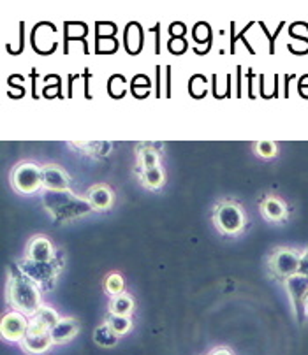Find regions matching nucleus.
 Returning a JSON list of instances; mask_svg holds the SVG:
<instances>
[{
  "label": "nucleus",
  "instance_id": "f257e3e1",
  "mask_svg": "<svg viewBox=\"0 0 308 355\" xmlns=\"http://www.w3.org/2000/svg\"><path fill=\"white\" fill-rule=\"evenodd\" d=\"M8 299L16 308V311L23 315H35L41 310V306H39L41 294H39L37 285L22 271H16L9 278Z\"/></svg>",
  "mask_w": 308,
  "mask_h": 355
},
{
  "label": "nucleus",
  "instance_id": "f03ea898",
  "mask_svg": "<svg viewBox=\"0 0 308 355\" xmlns=\"http://www.w3.org/2000/svg\"><path fill=\"white\" fill-rule=\"evenodd\" d=\"M44 206L50 211V215L60 222L80 218L92 209L87 199H80L69 190H65V192H46Z\"/></svg>",
  "mask_w": 308,
  "mask_h": 355
},
{
  "label": "nucleus",
  "instance_id": "7ed1b4c3",
  "mask_svg": "<svg viewBox=\"0 0 308 355\" xmlns=\"http://www.w3.org/2000/svg\"><path fill=\"white\" fill-rule=\"evenodd\" d=\"M51 331L53 329L48 324L41 320V318L34 317L28 324V331L22 341V348L31 355H42L50 350L53 345V338H51Z\"/></svg>",
  "mask_w": 308,
  "mask_h": 355
},
{
  "label": "nucleus",
  "instance_id": "20e7f679",
  "mask_svg": "<svg viewBox=\"0 0 308 355\" xmlns=\"http://www.w3.org/2000/svg\"><path fill=\"white\" fill-rule=\"evenodd\" d=\"M12 187L19 193H34L42 185V169L32 162H23L15 167L11 176Z\"/></svg>",
  "mask_w": 308,
  "mask_h": 355
},
{
  "label": "nucleus",
  "instance_id": "39448f33",
  "mask_svg": "<svg viewBox=\"0 0 308 355\" xmlns=\"http://www.w3.org/2000/svg\"><path fill=\"white\" fill-rule=\"evenodd\" d=\"M215 223L219 231L224 234H238L245 225V215L240 206L234 202H222L215 209Z\"/></svg>",
  "mask_w": 308,
  "mask_h": 355
},
{
  "label": "nucleus",
  "instance_id": "423d86ee",
  "mask_svg": "<svg viewBox=\"0 0 308 355\" xmlns=\"http://www.w3.org/2000/svg\"><path fill=\"white\" fill-rule=\"evenodd\" d=\"M28 324L31 320H27V315L19 313V311H9L2 318V336L8 341H23L25 334L28 331Z\"/></svg>",
  "mask_w": 308,
  "mask_h": 355
},
{
  "label": "nucleus",
  "instance_id": "0eeeda50",
  "mask_svg": "<svg viewBox=\"0 0 308 355\" xmlns=\"http://www.w3.org/2000/svg\"><path fill=\"white\" fill-rule=\"evenodd\" d=\"M300 261L301 257L298 255L294 250L282 248L275 252V255L271 257V268L282 278H291V276L298 275V269H300Z\"/></svg>",
  "mask_w": 308,
  "mask_h": 355
},
{
  "label": "nucleus",
  "instance_id": "6e6552de",
  "mask_svg": "<svg viewBox=\"0 0 308 355\" xmlns=\"http://www.w3.org/2000/svg\"><path fill=\"white\" fill-rule=\"evenodd\" d=\"M19 271L28 276L34 284H46V282L53 280L55 266L53 262H37L32 259H25L19 264Z\"/></svg>",
  "mask_w": 308,
  "mask_h": 355
},
{
  "label": "nucleus",
  "instance_id": "1a4fd4ad",
  "mask_svg": "<svg viewBox=\"0 0 308 355\" xmlns=\"http://www.w3.org/2000/svg\"><path fill=\"white\" fill-rule=\"evenodd\" d=\"M42 185L48 192H65L69 189V176L58 166L42 167Z\"/></svg>",
  "mask_w": 308,
  "mask_h": 355
},
{
  "label": "nucleus",
  "instance_id": "9d476101",
  "mask_svg": "<svg viewBox=\"0 0 308 355\" xmlns=\"http://www.w3.org/2000/svg\"><path fill=\"white\" fill-rule=\"evenodd\" d=\"M87 200L92 209L104 211V209L111 208V205H113V190L108 189L106 185L92 187L87 193Z\"/></svg>",
  "mask_w": 308,
  "mask_h": 355
},
{
  "label": "nucleus",
  "instance_id": "9b49d317",
  "mask_svg": "<svg viewBox=\"0 0 308 355\" xmlns=\"http://www.w3.org/2000/svg\"><path fill=\"white\" fill-rule=\"evenodd\" d=\"M28 259L37 262H51L53 261V246L44 236H37L28 245Z\"/></svg>",
  "mask_w": 308,
  "mask_h": 355
},
{
  "label": "nucleus",
  "instance_id": "f8f14e48",
  "mask_svg": "<svg viewBox=\"0 0 308 355\" xmlns=\"http://www.w3.org/2000/svg\"><path fill=\"white\" fill-rule=\"evenodd\" d=\"M78 329L80 327H78L74 318H60V322L51 331L53 345H64L67 341H71L78 334Z\"/></svg>",
  "mask_w": 308,
  "mask_h": 355
},
{
  "label": "nucleus",
  "instance_id": "ddd939ff",
  "mask_svg": "<svg viewBox=\"0 0 308 355\" xmlns=\"http://www.w3.org/2000/svg\"><path fill=\"white\" fill-rule=\"evenodd\" d=\"M287 291H289L291 297L296 304L303 302L308 295V278L301 275H294L291 278H287Z\"/></svg>",
  "mask_w": 308,
  "mask_h": 355
},
{
  "label": "nucleus",
  "instance_id": "4468645a",
  "mask_svg": "<svg viewBox=\"0 0 308 355\" xmlns=\"http://www.w3.org/2000/svg\"><path fill=\"white\" fill-rule=\"evenodd\" d=\"M261 209H263V215L271 222H280L287 213L286 205L277 197H266L263 200V205H261Z\"/></svg>",
  "mask_w": 308,
  "mask_h": 355
},
{
  "label": "nucleus",
  "instance_id": "2eb2a0df",
  "mask_svg": "<svg viewBox=\"0 0 308 355\" xmlns=\"http://www.w3.org/2000/svg\"><path fill=\"white\" fill-rule=\"evenodd\" d=\"M117 340H118V336L114 334V331L110 327V324H108V322H104L103 325H99V327L94 331V341H96V343L103 348L113 347V345L117 343Z\"/></svg>",
  "mask_w": 308,
  "mask_h": 355
},
{
  "label": "nucleus",
  "instance_id": "dca6fc26",
  "mask_svg": "<svg viewBox=\"0 0 308 355\" xmlns=\"http://www.w3.org/2000/svg\"><path fill=\"white\" fill-rule=\"evenodd\" d=\"M132 308H134V302L132 299L129 297L127 294H120L111 301V315H118V317H129L132 313Z\"/></svg>",
  "mask_w": 308,
  "mask_h": 355
},
{
  "label": "nucleus",
  "instance_id": "f3484780",
  "mask_svg": "<svg viewBox=\"0 0 308 355\" xmlns=\"http://www.w3.org/2000/svg\"><path fill=\"white\" fill-rule=\"evenodd\" d=\"M139 162L143 171H150L159 167V157H157V151L152 148H143L139 151Z\"/></svg>",
  "mask_w": 308,
  "mask_h": 355
},
{
  "label": "nucleus",
  "instance_id": "a211bd4d",
  "mask_svg": "<svg viewBox=\"0 0 308 355\" xmlns=\"http://www.w3.org/2000/svg\"><path fill=\"white\" fill-rule=\"evenodd\" d=\"M143 183H145L148 189H159L164 183V173L160 167H155V169L143 171Z\"/></svg>",
  "mask_w": 308,
  "mask_h": 355
},
{
  "label": "nucleus",
  "instance_id": "6ab92c4d",
  "mask_svg": "<svg viewBox=\"0 0 308 355\" xmlns=\"http://www.w3.org/2000/svg\"><path fill=\"white\" fill-rule=\"evenodd\" d=\"M108 324L113 329L117 336H123L126 333H129L130 329V320L129 317H118V315H110L108 318Z\"/></svg>",
  "mask_w": 308,
  "mask_h": 355
},
{
  "label": "nucleus",
  "instance_id": "aec40b11",
  "mask_svg": "<svg viewBox=\"0 0 308 355\" xmlns=\"http://www.w3.org/2000/svg\"><path fill=\"white\" fill-rule=\"evenodd\" d=\"M123 287H126V284H123V278L120 275H117V272L108 276L106 282H104V288H106V292L108 294L114 295V297L122 294Z\"/></svg>",
  "mask_w": 308,
  "mask_h": 355
},
{
  "label": "nucleus",
  "instance_id": "412c9836",
  "mask_svg": "<svg viewBox=\"0 0 308 355\" xmlns=\"http://www.w3.org/2000/svg\"><path fill=\"white\" fill-rule=\"evenodd\" d=\"M255 151H257L259 157H263V159H273L278 153V148L273 141H259V143L255 144Z\"/></svg>",
  "mask_w": 308,
  "mask_h": 355
},
{
  "label": "nucleus",
  "instance_id": "4be33fe9",
  "mask_svg": "<svg viewBox=\"0 0 308 355\" xmlns=\"http://www.w3.org/2000/svg\"><path fill=\"white\" fill-rule=\"evenodd\" d=\"M298 275L305 276L308 278V250L301 255V261H300V269H298Z\"/></svg>",
  "mask_w": 308,
  "mask_h": 355
},
{
  "label": "nucleus",
  "instance_id": "5701e85b",
  "mask_svg": "<svg viewBox=\"0 0 308 355\" xmlns=\"http://www.w3.org/2000/svg\"><path fill=\"white\" fill-rule=\"evenodd\" d=\"M208 355H232L231 352L228 350V348H224V347H219V348H215V350H212L209 352Z\"/></svg>",
  "mask_w": 308,
  "mask_h": 355
},
{
  "label": "nucleus",
  "instance_id": "b1692460",
  "mask_svg": "<svg viewBox=\"0 0 308 355\" xmlns=\"http://www.w3.org/2000/svg\"><path fill=\"white\" fill-rule=\"evenodd\" d=\"M303 306H305V310L308 311V295H307V299H305V304H303Z\"/></svg>",
  "mask_w": 308,
  "mask_h": 355
}]
</instances>
